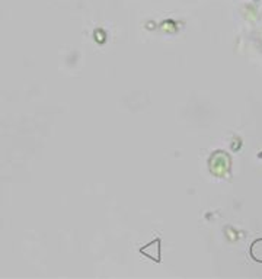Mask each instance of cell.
<instances>
[{
	"mask_svg": "<svg viewBox=\"0 0 262 279\" xmlns=\"http://www.w3.org/2000/svg\"><path fill=\"white\" fill-rule=\"evenodd\" d=\"M251 253H252V256L256 259L258 257V254L262 253V240H258V242H255L252 246V249H251Z\"/></svg>",
	"mask_w": 262,
	"mask_h": 279,
	"instance_id": "cell-1",
	"label": "cell"
}]
</instances>
